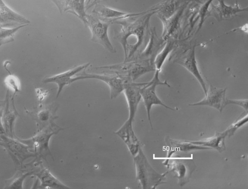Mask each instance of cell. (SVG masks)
I'll return each instance as SVG.
<instances>
[{"label": "cell", "mask_w": 248, "mask_h": 189, "mask_svg": "<svg viewBox=\"0 0 248 189\" xmlns=\"http://www.w3.org/2000/svg\"><path fill=\"white\" fill-rule=\"evenodd\" d=\"M195 44H193L188 48L175 58L174 62L185 68L195 77L205 95L207 89L206 83L198 66L195 57Z\"/></svg>", "instance_id": "obj_12"}, {"label": "cell", "mask_w": 248, "mask_h": 189, "mask_svg": "<svg viewBox=\"0 0 248 189\" xmlns=\"http://www.w3.org/2000/svg\"><path fill=\"white\" fill-rule=\"evenodd\" d=\"M92 12L93 15L100 19L113 24L115 22L129 19L142 14L144 12L140 13H126L112 9L99 3L94 5Z\"/></svg>", "instance_id": "obj_15"}, {"label": "cell", "mask_w": 248, "mask_h": 189, "mask_svg": "<svg viewBox=\"0 0 248 189\" xmlns=\"http://www.w3.org/2000/svg\"><path fill=\"white\" fill-rule=\"evenodd\" d=\"M86 70V69L83 70L80 73L72 77L70 80V84L78 80L87 79L99 80L104 82L109 87L110 97L111 99L116 98L123 92L125 83L128 80L112 73L103 72V73L98 74L89 73Z\"/></svg>", "instance_id": "obj_9"}, {"label": "cell", "mask_w": 248, "mask_h": 189, "mask_svg": "<svg viewBox=\"0 0 248 189\" xmlns=\"http://www.w3.org/2000/svg\"><path fill=\"white\" fill-rule=\"evenodd\" d=\"M165 43L161 37L157 35L155 27H151L149 38L145 46L130 60H137L154 66L155 58Z\"/></svg>", "instance_id": "obj_11"}, {"label": "cell", "mask_w": 248, "mask_h": 189, "mask_svg": "<svg viewBox=\"0 0 248 189\" xmlns=\"http://www.w3.org/2000/svg\"><path fill=\"white\" fill-rule=\"evenodd\" d=\"M160 72L155 71L154 75L151 81L148 82H144L143 86L140 88V93L141 99L143 100L147 115V118L152 129L153 126L151 119V110L153 105H159L173 111V109L165 104L158 97L156 93V87L158 85L165 86L170 87V85L165 80L164 82L161 81L159 78Z\"/></svg>", "instance_id": "obj_8"}, {"label": "cell", "mask_w": 248, "mask_h": 189, "mask_svg": "<svg viewBox=\"0 0 248 189\" xmlns=\"http://www.w3.org/2000/svg\"><path fill=\"white\" fill-rule=\"evenodd\" d=\"M165 142L168 149L166 158H170L177 152H187L195 150L211 149L208 147L192 144L189 141L174 139L168 136L165 137Z\"/></svg>", "instance_id": "obj_23"}, {"label": "cell", "mask_w": 248, "mask_h": 189, "mask_svg": "<svg viewBox=\"0 0 248 189\" xmlns=\"http://www.w3.org/2000/svg\"><path fill=\"white\" fill-rule=\"evenodd\" d=\"M217 5L211 4L208 16H213L217 20H228L237 15V13L248 11V7L240 8L239 5L232 6L227 5L224 0H217Z\"/></svg>", "instance_id": "obj_22"}, {"label": "cell", "mask_w": 248, "mask_h": 189, "mask_svg": "<svg viewBox=\"0 0 248 189\" xmlns=\"http://www.w3.org/2000/svg\"><path fill=\"white\" fill-rule=\"evenodd\" d=\"M91 65L90 62L84 63L71 68L59 74L46 77L42 80L45 84L55 83L58 86L56 98H58L63 87L70 84L72 77L83 70L86 69Z\"/></svg>", "instance_id": "obj_18"}, {"label": "cell", "mask_w": 248, "mask_h": 189, "mask_svg": "<svg viewBox=\"0 0 248 189\" xmlns=\"http://www.w3.org/2000/svg\"><path fill=\"white\" fill-rule=\"evenodd\" d=\"M163 164L174 173V177L177 178L180 187H183L189 182L192 173L196 169L193 156L191 158L180 156L165 158Z\"/></svg>", "instance_id": "obj_5"}, {"label": "cell", "mask_w": 248, "mask_h": 189, "mask_svg": "<svg viewBox=\"0 0 248 189\" xmlns=\"http://www.w3.org/2000/svg\"><path fill=\"white\" fill-rule=\"evenodd\" d=\"M114 133L125 143L133 157L138 153L141 145L135 134L132 122L127 119Z\"/></svg>", "instance_id": "obj_19"}, {"label": "cell", "mask_w": 248, "mask_h": 189, "mask_svg": "<svg viewBox=\"0 0 248 189\" xmlns=\"http://www.w3.org/2000/svg\"><path fill=\"white\" fill-rule=\"evenodd\" d=\"M214 0H207L202 5L198 10V16L197 19L199 18V23L198 26V29L196 33H197L202 27V26L205 21V19L208 16V12L209 7Z\"/></svg>", "instance_id": "obj_32"}, {"label": "cell", "mask_w": 248, "mask_h": 189, "mask_svg": "<svg viewBox=\"0 0 248 189\" xmlns=\"http://www.w3.org/2000/svg\"><path fill=\"white\" fill-rule=\"evenodd\" d=\"M192 0H187L170 17L165 19L159 18L163 24V31L161 35L164 41L170 38H174V35L177 32L184 11L188 3Z\"/></svg>", "instance_id": "obj_20"}, {"label": "cell", "mask_w": 248, "mask_h": 189, "mask_svg": "<svg viewBox=\"0 0 248 189\" xmlns=\"http://www.w3.org/2000/svg\"><path fill=\"white\" fill-rule=\"evenodd\" d=\"M176 44V42L174 38H170L166 41L163 47L155 58L154 64L155 71H157L159 72H161L162 67L167 58L173 51Z\"/></svg>", "instance_id": "obj_27"}, {"label": "cell", "mask_w": 248, "mask_h": 189, "mask_svg": "<svg viewBox=\"0 0 248 189\" xmlns=\"http://www.w3.org/2000/svg\"><path fill=\"white\" fill-rule=\"evenodd\" d=\"M137 181L142 189H155L160 184L166 183L169 171L163 174L157 172L151 165L141 146L133 157Z\"/></svg>", "instance_id": "obj_2"}, {"label": "cell", "mask_w": 248, "mask_h": 189, "mask_svg": "<svg viewBox=\"0 0 248 189\" xmlns=\"http://www.w3.org/2000/svg\"><path fill=\"white\" fill-rule=\"evenodd\" d=\"M235 5H238L237 0H235Z\"/></svg>", "instance_id": "obj_36"}, {"label": "cell", "mask_w": 248, "mask_h": 189, "mask_svg": "<svg viewBox=\"0 0 248 189\" xmlns=\"http://www.w3.org/2000/svg\"><path fill=\"white\" fill-rule=\"evenodd\" d=\"M110 22L103 21L94 15L87 14L84 25L89 28L91 33V40L102 45L111 53L116 52L108 36V29Z\"/></svg>", "instance_id": "obj_7"}, {"label": "cell", "mask_w": 248, "mask_h": 189, "mask_svg": "<svg viewBox=\"0 0 248 189\" xmlns=\"http://www.w3.org/2000/svg\"><path fill=\"white\" fill-rule=\"evenodd\" d=\"M144 83H137L129 80L126 81L124 93L128 108V119L133 122L138 107L140 102L141 96L140 93V88L143 86Z\"/></svg>", "instance_id": "obj_14"}, {"label": "cell", "mask_w": 248, "mask_h": 189, "mask_svg": "<svg viewBox=\"0 0 248 189\" xmlns=\"http://www.w3.org/2000/svg\"><path fill=\"white\" fill-rule=\"evenodd\" d=\"M5 104V100H0V134H5V131L2 125V118L4 108Z\"/></svg>", "instance_id": "obj_34"}, {"label": "cell", "mask_w": 248, "mask_h": 189, "mask_svg": "<svg viewBox=\"0 0 248 189\" xmlns=\"http://www.w3.org/2000/svg\"><path fill=\"white\" fill-rule=\"evenodd\" d=\"M93 69L114 73L132 82H135L146 73L155 71L154 66L137 60L124 61L120 63L95 67Z\"/></svg>", "instance_id": "obj_4"}, {"label": "cell", "mask_w": 248, "mask_h": 189, "mask_svg": "<svg viewBox=\"0 0 248 189\" xmlns=\"http://www.w3.org/2000/svg\"><path fill=\"white\" fill-rule=\"evenodd\" d=\"M4 82L9 89L13 92L15 96L20 90V83L18 78L15 75L9 73L4 79Z\"/></svg>", "instance_id": "obj_31"}, {"label": "cell", "mask_w": 248, "mask_h": 189, "mask_svg": "<svg viewBox=\"0 0 248 189\" xmlns=\"http://www.w3.org/2000/svg\"><path fill=\"white\" fill-rule=\"evenodd\" d=\"M31 173L24 168L18 169L15 174L5 180V189H22L23 183L27 177L31 175Z\"/></svg>", "instance_id": "obj_28"}, {"label": "cell", "mask_w": 248, "mask_h": 189, "mask_svg": "<svg viewBox=\"0 0 248 189\" xmlns=\"http://www.w3.org/2000/svg\"><path fill=\"white\" fill-rule=\"evenodd\" d=\"M187 0H165L153 6L158 18L167 19L171 16Z\"/></svg>", "instance_id": "obj_25"}, {"label": "cell", "mask_w": 248, "mask_h": 189, "mask_svg": "<svg viewBox=\"0 0 248 189\" xmlns=\"http://www.w3.org/2000/svg\"><path fill=\"white\" fill-rule=\"evenodd\" d=\"M155 14H156L155 11L149 9L140 15L117 21L113 23L121 26L120 29L115 31L113 38L121 45L124 54L125 53L132 40L134 39L130 58L128 60L140 53L145 46L150 36V20ZM132 43L133 40L126 55L124 57V60L127 57Z\"/></svg>", "instance_id": "obj_1"}, {"label": "cell", "mask_w": 248, "mask_h": 189, "mask_svg": "<svg viewBox=\"0 0 248 189\" xmlns=\"http://www.w3.org/2000/svg\"><path fill=\"white\" fill-rule=\"evenodd\" d=\"M63 130L53 122L46 127L37 131L33 136L28 139H18L22 143L27 145L35 155V158L43 159L47 161L48 156H53L49 148V141L51 137Z\"/></svg>", "instance_id": "obj_3"}, {"label": "cell", "mask_w": 248, "mask_h": 189, "mask_svg": "<svg viewBox=\"0 0 248 189\" xmlns=\"http://www.w3.org/2000/svg\"><path fill=\"white\" fill-rule=\"evenodd\" d=\"M21 168L28 170L32 176L40 182V187L44 189H69L55 176L46 167L41 160L35 158L28 163H24Z\"/></svg>", "instance_id": "obj_6"}, {"label": "cell", "mask_w": 248, "mask_h": 189, "mask_svg": "<svg viewBox=\"0 0 248 189\" xmlns=\"http://www.w3.org/2000/svg\"><path fill=\"white\" fill-rule=\"evenodd\" d=\"M1 140H2V139H1V134H0V144L1 142Z\"/></svg>", "instance_id": "obj_37"}, {"label": "cell", "mask_w": 248, "mask_h": 189, "mask_svg": "<svg viewBox=\"0 0 248 189\" xmlns=\"http://www.w3.org/2000/svg\"><path fill=\"white\" fill-rule=\"evenodd\" d=\"M226 88H217L210 85L204 98L199 102L189 104V106L205 105L214 108L221 113L226 107Z\"/></svg>", "instance_id": "obj_16"}, {"label": "cell", "mask_w": 248, "mask_h": 189, "mask_svg": "<svg viewBox=\"0 0 248 189\" xmlns=\"http://www.w3.org/2000/svg\"><path fill=\"white\" fill-rule=\"evenodd\" d=\"M30 23L29 20L13 11L2 0H0V29L26 26Z\"/></svg>", "instance_id": "obj_17"}, {"label": "cell", "mask_w": 248, "mask_h": 189, "mask_svg": "<svg viewBox=\"0 0 248 189\" xmlns=\"http://www.w3.org/2000/svg\"><path fill=\"white\" fill-rule=\"evenodd\" d=\"M15 96L10 94L9 90L7 91L5 98V104L2 118L5 134L12 138L17 137L15 133L14 129L16 120L19 116L15 104Z\"/></svg>", "instance_id": "obj_13"}, {"label": "cell", "mask_w": 248, "mask_h": 189, "mask_svg": "<svg viewBox=\"0 0 248 189\" xmlns=\"http://www.w3.org/2000/svg\"><path fill=\"white\" fill-rule=\"evenodd\" d=\"M225 131L222 132L216 131L215 134L210 137L198 141H189V142L203 146L208 147L221 153L225 150V138L227 137Z\"/></svg>", "instance_id": "obj_26"}, {"label": "cell", "mask_w": 248, "mask_h": 189, "mask_svg": "<svg viewBox=\"0 0 248 189\" xmlns=\"http://www.w3.org/2000/svg\"><path fill=\"white\" fill-rule=\"evenodd\" d=\"M58 107L54 104L44 107H39L34 111L31 112V115L34 117L37 126V131L54 122L57 118L56 112Z\"/></svg>", "instance_id": "obj_24"}, {"label": "cell", "mask_w": 248, "mask_h": 189, "mask_svg": "<svg viewBox=\"0 0 248 189\" xmlns=\"http://www.w3.org/2000/svg\"><path fill=\"white\" fill-rule=\"evenodd\" d=\"M248 99H242V100H232L226 99L225 105L226 106L228 104H235L242 107L245 110V112H248Z\"/></svg>", "instance_id": "obj_33"}, {"label": "cell", "mask_w": 248, "mask_h": 189, "mask_svg": "<svg viewBox=\"0 0 248 189\" xmlns=\"http://www.w3.org/2000/svg\"><path fill=\"white\" fill-rule=\"evenodd\" d=\"M91 0H88V2H89ZM101 0H93L92 1V2L90 3L88 6V7H87L86 9L90 8L91 7L93 6H94V5H95L96 4L99 3V1H100Z\"/></svg>", "instance_id": "obj_35"}, {"label": "cell", "mask_w": 248, "mask_h": 189, "mask_svg": "<svg viewBox=\"0 0 248 189\" xmlns=\"http://www.w3.org/2000/svg\"><path fill=\"white\" fill-rule=\"evenodd\" d=\"M25 26H21L15 28H4L0 29V47L3 44L13 42L15 33L19 29Z\"/></svg>", "instance_id": "obj_29"}, {"label": "cell", "mask_w": 248, "mask_h": 189, "mask_svg": "<svg viewBox=\"0 0 248 189\" xmlns=\"http://www.w3.org/2000/svg\"><path fill=\"white\" fill-rule=\"evenodd\" d=\"M248 116V112H244L235 121L225 130L227 133V137H230L233 135L239 128L247 122Z\"/></svg>", "instance_id": "obj_30"}, {"label": "cell", "mask_w": 248, "mask_h": 189, "mask_svg": "<svg viewBox=\"0 0 248 189\" xmlns=\"http://www.w3.org/2000/svg\"><path fill=\"white\" fill-rule=\"evenodd\" d=\"M57 6L60 13H70L78 17L85 24L87 14L86 0H51Z\"/></svg>", "instance_id": "obj_21"}, {"label": "cell", "mask_w": 248, "mask_h": 189, "mask_svg": "<svg viewBox=\"0 0 248 189\" xmlns=\"http://www.w3.org/2000/svg\"><path fill=\"white\" fill-rule=\"evenodd\" d=\"M1 137L0 145L9 154L17 169L21 168L27 159L35 158L34 153L18 137L12 138L5 134H1Z\"/></svg>", "instance_id": "obj_10"}]
</instances>
